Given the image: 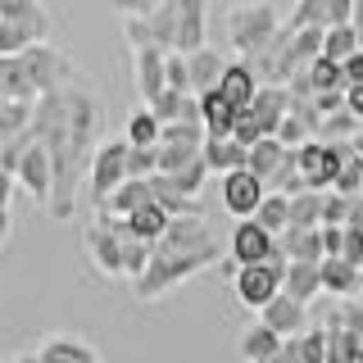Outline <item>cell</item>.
I'll list each match as a JSON object with an SVG mask.
<instances>
[{"label": "cell", "mask_w": 363, "mask_h": 363, "mask_svg": "<svg viewBox=\"0 0 363 363\" xmlns=\"http://www.w3.org/2000/svg\"><path fill=\"white\" fill-rule=\"evenodd\" d=\"M159 136H164V123H159V113L150 109V105H141L128 118V145H159Z\"/></svg>", "instance_id": "obj_31"}, {"label": "cell", "mask_w": 363, "mask_h": 363, "mask_svg": "<svg viewBox=\"0 0 363 363\" xmlns=\"http://www.w3.org/2000/svg\"><path fill=\"white\" fill-rule=\"evenodd\" d=\"M286 250H277L272 259H264V264H232V295L236 304L250 313H264L268 300H277L281 295V281H286Z\"/></svg>", "instance_id": "obj_3"}, {"label": "cell", "mask_w": 363, "mask_h": 363, "mask_svg": "<svg viewBox=\"0 0 363 363\" xmlns=\"http://www.w3.org/2000/svg\"><path fill=\"white\" fill-rule=\"evenodd\" d=\"M340 255L363 268V223H345V245H340Z\"/></svg>", "instance_id": "obj_43"}, {"label": "cell", "mask_w": 363, "mask_h": 363, "mask_svg": "<svg viewBox=\"0 0 363 363\" xmlns=\"http://www.w3.org/2000/svg\"><path fill=\"white\" fill-rule=\"evenodd\" d=\"M323 327H327V363H359V340L345 327V318H340V304L327 309Z\"/></svg>", "instance_id": "obj_27"}, {"label": "cell", "mask_w": 363, "mask_h": 363, "mask_svg": "<svg viewBox=\"0 0 363 363\" xmlns=\"http://www.w3.org/2000/svg\"><path fill=\"white\" fill-rule=\"evenodd\" d=\"M268 196V182L259 173H250V168H232V173H223V209L232 213V218H255L259 204Z\"/></svg>", "instance_id": "obj_8"}, {"label": "cell", "mask_w": 363, "mask_h": 363, "mask_svg": "<svg viewBox=\"0 0 363 363\" xmlns=\"http://www.w3.org/2000/svg\"><path fill=\"white\" fill-rule=\"evenodd\" d=\"M141 204H155V186H150V177H128L118 191L105 200V209H96V213H113V218H128V213H136Z\"/></svg>", "instance_id": "obj_25"}, {"label": "cell", "mask_w": 363, "mask_h": 363, "mask_svg": "<svg viewBox=\"0 0 363 363\" xmlns=\"http://www.w3.org/2000/svg\"><path fill=\"white\" fill-rule=\"evenodd\" d=\"M323 245H327V255H340V245H345V227H323Z\"/></svg>", "instance_id": "obj_50"}, {"label": "cell", "mask_w": 363, "mask_h": 363, "mask_svg": "<svg viewBox=\"0 0 363 363\" xmlns=\"http://www.w3.org/2000/svg\"><path fill=\"white\" fill-rule=\"evenodd\" d=\"M345 82H350V86H363V50H354V55L345 60Z\"/></svg>", "instance_id": "obj_48"}, {"label": "cell", "mask_w": 363, "mask_h": 363, "mask_svg": "<svg viewBox=\"0 0 363 363\" xmlns=\"http://www.w3.org/2000/svg\"><path fill=\"white\" fill-rule=\"evenodd\" d=\"M281 250V241L268 232L259 218H236L232 227V245H227V255H232V264H264V259H272Z\"/></svg>", "instance_id": "obj_9"}, {"label": "cell", "mask_w": 363, "mask_h": 363, "mask_svg": "<svg viewBox=\"0 0 363 363\" xmlns=\"http://www.w3.org/2000/svg\"><path fill=\"white\" fill-rule=\"evenodd\" d=\"M204 268H218V245H209V250H191V255H168V250H155V259H150V268L141 272V277L132 281V295L141 304H159V300H168L182 281H191L196 272Z\"/></svg>", "instance_id": "obj_1"}, {"label": "cell", "mask_w": 363, "mask_h": 363, "mask_svg": "<svg viewBox=\"0 0 363 363\" xmlns=\"http://www.w3.org/2000/svg\"><path fill=\"white\" fill-rule=\"evenodd\" d=\"M354 32H359V41H363V0H354Z\"/></svg>", "instance_id": "obj_53"}, {"label": "cell", "mask_w": 363, "mask_h": 363, "mask_svg": "<svg viewBox=\"0 0 363 363\" xmlns=\"http://www.w3.org/2000/svg\"><path fill=\"white\" fill-rule=\"evenodd\" d=\"M354 23V0H323V28Z\"/></svg>", "instance_id": "obj_42"}, {"label": "cell", "mask_w": 363, "mask_h": 363, "mask_svg": "<svg viewBox=\"0 0 363 363\" xmlns=\"http://www.w3.org/2000/svg\"><path fill=\"white\" fill-rule=\"evenodd\" d=\"M291 227H323V191L291 196Z\"/></svg>", "instance_id": "obj_36"}, {"label": "cell", "mask_w": 363, "mask_h": 363, "mask_svg": "<svg viewBox=\"0 0 363 363\" xmlns=\"http://www.w3.org/2000/svg\"><path fill=\"white\" fill-rule=\"evenodd\" d=\"M37 359L41 363H100L96 345L77 332H45L37 340Z\"/></svg>", "instance_id": "obj_13"}, {"label": "cell", "mask_w": 363, "mask_h": 363, "mask_svg": "<svg viewBox=\"0 0 363 363\" xmlns=\"http://www.w3.org/2000/svg\"><path fill=\"white\" fill-rule=\"evenodd\" d=\"M82 250H86L91 268H96L105 281L128 277V268H123V232H118V223H113L109 213H96V218H91V227L82 232Z\"/></svg>", "instance_id": "obj_5"}, {"label": "cell", "mask_w": 363, "mask_h": 363, "mask_svg": "<svg viewBox=\"0 0 363 363\" xmlns=\"http://www.w3.org/2000/svg\"><path fill=\"white\" fill-rule=\"evenodd\" d=\"M200 123H204V136H232V128H236V105L223 96L218 86L200 96Z\"/></svg>", "instance_id": "obj_24"}, {"label": "cell", "mask_w": 363, "mask_h": 363, "mask_svg": "<svg viewBox=\"0 0 363 363\" xmlns=\"http://www.w3.org/2000/svg\"><path fill=\"white\" fill-rule=\"evenodd\" d=\"M309 82H313V96L318 91H345V64L340 60H327V55H318V60L309 64Z\"/></svg>", "instance_id": "obj_35"}, {"label": "cell", "mask_w": 363, "mask_h": 363, "mask_svg": "<svg viewBox=\"0 0 363 363\" xmlns=\"http://www.w3.org/2000/svg\"><path fill=\"white\" fill-rule=\"evenodd\" d=\"M209 245H218V241H213L204 213H177L168 223V232L155 241V250H168V255H191V250H209Z\"/></svg>", "instance_id": "obj_11"}, {"label": "cell", "mask_w": 363, "mask_h": 363, "mask_svg": "<svg viewBox=\"0 0 363 363\" xmlns=\"http://www.w3.org/2000/svg\"><path fill=\"white\" fill-rule=\"evenodd\" d=\"M359 128H363V123L354 118V113H350V109H340V113H327V118H323L318 136H323V141H350V136H354Z\"/></svg>", "instance_id": "obj_37"}, {"label": "cell", "mask_w": 363, "mask_h": 363, "mask_svg": "<svg viewBox=\"0 0 363 363\" xmlns=\"http://www.w3.org/2000/svg\"><path fill=\"white\" fill-rule=\"evenodd\" d=\"M259 318H264L272 332H281V336H300V332H304V323H309V304L281 291L277 300H268V309L259 313Z\"/></svg>", "instance_id": "obj_17"}, {"label": "cell", "mask_w": 363, "mask_h": 363, "mask_svg": "<svg viewBox=\"0 0 363 363\" xmlns=\"http://www.w3.org/2000/svg\"><path fill=\"white\" fill-rule=\"evenodd\" d=\"M50 37V14L45 9H32L23 18H5L0 23V55H23L28 45H41Z\"/></svg>", "instance_id": "obj_12"}, {"label": "cell", "mask_w": 363, "mask_h": 363, "mask_svg": "<svg viewBox=\"0 0 363 363\" xmlns=\"http://www.w3.org/2000/svg\"><path fill=\"white\" fill-rule=\"evenodd\" d=\"M286 159H291V145L286 141H277V136H264V141H255L250 145V173H259L272 186V177L281 173V168H286Z\"/></svg>", "instance_id": "obj_26"}, {"label": "cell", "mask_w": 363, "mask_h": 363, "mask_svg": "<svg viewBox=\"0 0 363 363\" xmlns=\"http://www.w3.org/2000/svg\"><path fill=\"white\" fill-rule=\"evenodd\" d=\"M345 109L363 123V86H345Z\"/></svg>", "instance_id": "obj_51"}, {"label": "cell", "mask_w": 363, "mask_h": 363, "mask_svg": "<svg viewBox=\"0 0 363 363\" xmlns=\"http://www.w3.org/2000/svg\"><path fill=\"white\" fill-rule=\"evenodd\" d=\"M286 23L291 28H323V0H295Z\"/></svg>", "instance_id": "obj_39"}, {"label": "cell", "mask_w": 363, "mask_h": 363, "mask_svg": "<svg viewBox=\"0 0 363 363\" xmlns=\"http://www.w3.org/2000/svg\"><path fill=\"white\" fill-rule=\"evenodd\" d=\"M359 286H363V268H359Z\"/></svg>", "instance_id": "obj_57"}, {"label": "cell", "mask_w": 363, "mask_h": 363, "mask_svg": "<svg viewBox=\"0 0 363 363\" xmlns=\"http://www.w3.org/2000/svg\"><path fill=\"white\" fill-rule=\"evenodd\" d=\"M186 64H191V91L204 96V91H213V86L223 82V73H227V64H232V60H223L213 45H200V50L186 55Z\"/></svg>", "instance_id": "obj_20"}, {"label": "cell", "mask_w": 363, "mask_h": 363, "mask_svg": "<svg viewBox=\"0 0 363 363\" xmlns=\"http://www.w3.org/2000/svg\"><path fill=\"white\" fill-rule=\"evenodd\" d=\"M350 150H354V155H359V159H363V128H359V132H354V136H350Z\"/></svg>", "instance_id": "obj_54"}, {"label": "cell", "mask_w": 363, "mask_h": 363, "mask_svg": "<svg viewBox=\"0 0 363 363\" xmlns=\"http://www.w3.org/2000/svg\"><path fill=\"white\" fill-rule=\"evenodd\" d=\"M168 223H173V213H168L159 200H155V204H141L136 213H128V227L141 236V241H159V236L168 232Z\"/></svg>", "instance_id": "obj_30"}, {"label": "cell", "mask_w": 363, "mask_h": 363, "mask_svg": "<svg viewBox=\"0 0 363 363\" xmlns=\"http://www.w3.org/2000/svg\"><path fill=\"white\" fill-rule=\"evenodd\" d=\"M259 86H264V82H259V68L250 64V60H232V64H227V73H223V82H218V91L232 100L236 109H245L250 100L259 96Z\"/></svg>", "instance_id": "obj_18"}, {"label": "cell", "mask_w": 363, "mask_h": 363, "mask_svg": "<svg viewBox=\"0 0 363 363\" xmlns=\"http://www.w3.org/2000/svg\"><path fill=\"white\" fill-rule=\"evenodd\" d=\"M113 9H118V18H136V14H150L159 0H109Z\"/></svg>", "instance_id": "obj_46"}, {"label": "cell", "mask_w": 363, "mask_h": 363, "mask_svg": "<svg viewBox=\"0 0 363 363\" xmlns=\"http://www.w3.org/2000/svg\"><path fill=\"white\" fill-rule=\"evenodd\" d=\"M204 150V136H186V141H159V173H182L186 164H196Z\"/></svg>", "instance_id": "obj_29"}, {"label": "cell", "mask_w": 363, "mask_h": 363, "mask_svg": "<svg viewBox=\"0 0 363 363\" xmlns=\"http://www.w3.org/2000/svg\"><path fill=\"white\" fill-rule=\"evenodd\" d=\"M250 109H255V118H259V128H264V136H277L281 118L291 113V86H286V82L259 86V96L250 100Z\"/></svg>", "instance_id": "obj_16"}, {"label": "cell", "mask_w": 363, "mask_h": 363, "mask_svg": "<svg viewBox=\"0 0 363 363\" xmlns=\"http://www.w3.org/2000/svg\"><path fill=\"white\" fill-rule=\"evenodd\" d=\"M14 191H18V177L9 173L5 164H0V204H9V200H14Z\"/></svg>", "instance_id": "obj_49"}, {"label": "cell", "mask_w": 363, "mask_h": 363, "mask_svg": "<svg viewBox=\"0 0 363 363\" xmlns=\"http://www.w3.org/2000/svg\"><path fill=\"white\" fill-rule=\"evenodd\" d=\"M264 363H286V359H281V354H272V359H264Z\"/></svg>", "instance_id": "obj_56"}, {"label": "cell", "mask_w": 363, "mask_h": 363, "mask_svg": "<svg viewBox=\"0 0 363 363\" xmlns=\"http://www.w3.org/2000/svg\"><path fill=\"white\" fill-rule=\"evenodd\" d=\"M332 191H345V196H363V159L359 155H350L345 159V168H340V177H336V186Z\"/></svg>", "instance_id": "obj_40"}, {"label": "cell", "mask_w": 363, "mask_h": 363, "mask_svg": "<svg viewBox=\"0 0 363 363\" xmlns=\"http://www.w3.org/2000/svg\"><path fill=\"white\" fill-rule=\"evenodd\" d=\"M32 9H45L41 0H0V14L5 18H23V14H32Z\"/></svg>", "instance_id": "obj_47"}, {"label": "cell", "mask_w": 363, "mask_h": 363, "mask_svg": "<svg viewBox=\"0 0 363 363\" xmlns=\"http://www.w3.org/2000/svg\"><path fill=\"white\" fill-rule=\"evenodd\" d=\"M204 164L209 173H232V168H245L250 164V145H241L236 136H204Z\"/></svg>", "instance_id": "obj_21"}, {"label": "cell", "mask_w": 363, "mask_h": 363, "mask_svg": "<svg viewBox=\"0 0 363 363\" xmlns=\"http://www.w3.org/2000/svg\"><path fill=\"white\" fill-rule=\"evenodd\" d=\"M281 345H286V336L272 332L264 318H259V323H250L245 332H241V340H236V350H241L245 363H264V359H272V354H281Z\"/></svg>", "instance_id": "obj_19"}, {"label": "cell", "mask_w": 363, "mask_h": 363, "mask_svg": "<svg viewBox=\"0 0 363 363\" xmlns=\"http://www.w3.org/2000/svg\"><path fill=\"white\" fill-rule=\"evenodd\" d=\"M9 227H14V218H9V204H0V245L9 241Z\"/></svg>", "instance_id": "obj_52"}, {"label": "cell", "mask_w": 363, "mask_h": 363, "mask_svg": "<svg viewBox=\"0 0 363 363\" xmlns=\"http://www.w3.org/2000/svg\"><path fill=\"white\" fill-rule=\"evenodd\" d=\"M354 50H363L354 23H336V28H327V37H323V55H327V60H340V64H345Z\"/></svg>", "instance_id": "obj_33"}, {"label": "cell", "mask_w": 363, "mask_h": 363, "mask_svg": "<svg viewBox=\"0 0 363 363\" xmlns=\"http://www.w3.org/2000/svg\"><path fill=\"white\" fill-rule=\"evenodd\" d=\"M340 318H345V327L354 332V340L363 345V304H354V300H340Z\"/></svg>", "instance_id": "obj_44"}, {"label": "cell", "mask_w": 363, "mask_h": 363, "mask_svg": "<svg viewBox=\"0 0 363 363\" xmlns=\"http://www.w3.org/2000/svg\"><path fill=\"white\" fill-rule=\"evenodd\" d=\"M168 177H173L177 182V186L182 191H186V196L191 200H200V191H204V182H209V164H204V155L196 159V164H186V168H182V173H168Z\"/></svg>", "instance_id": "obj_38"}, {"label": "cell", "mask_w": 363, "mask_h": 363, "mask_svg": "<svg viewBox=\"0 0 363 363\" xmlns=\"http://www.w3.org/2000/svg\"><path fill=\"white\" fill-rule=\"evenodd\" d=\"M286 259H309V264H323L327 259V245H323V227H286L277 236Z\"/></svg>", "instance_id": "obj_28"}, {"label": "cell", "mask_w": 363, "mask_h": 363, "mask_svg": "<svg viewBox=\"0 0 363 363\" xmlns=\"http://www.w3.org/2000/svg\"><path fill=\"white\" fill-rule=\"evenodd\" d=\"M32 128V105H18V100H0V150H5L14 136H23Z\"/></svg>", "instance_id": "obj_32"}, {"label": "cell", "mask_w": 363, "mask_h": 363, "mask_svg": "<svg viewBox=\"0 0 363 363\" xmlns=\"http://www.w3.org/2000/svg\"><path fill=\"white\" fill-rule=\"evenodd\" d=\"M23 64H28V73H32V82H37L41 96H45V91H64L73 77H82L64 50H55V45H45V41L28 45V50H23Z\"/></svg>", "instance_id": "obj_6"}, {"label": "cell", "mask_w": 363, "mask_h": 363, "mask_svg": "<svg viewBox=\"0 0 363 363\" xmlns=\"http://www.w3.org/2000/svg\"><path fill=\"white\" fill-rule=\"evenodd\" d=\"M132 82L141 105H155L168 91V50L164 45H132Z\"/></svg>", "instance_id": "obj_7"}, {"label": "cell", "mask_w": 363, "mask_h": 363, "mask_svg": "<svg viewBox=\"0 0 363 363\" xmlns=\"http://www.w3.org/2000/svg\"><path fill=\"white\" fill-rule=\"evenodd\" d=\"M313 109L323 113V118H327V113H340V109H345V91H318Z\"/></svg>", "instance_id": "obj_45"}, {"label": "cell", "mask_w": 363, "mask_h": 363, "mask_svg": "<svg viewBox=\"0 0 363 363\" xmlns=\"http://www.w3.org/2000/svg\"><path fill=\"white\" fill-rule=\"evenodd\" d=\"M0 100H18V105H37L41 100L23 55H0Z\"/></svg>", "instance_id": "obj_15"}, {"label": "cell", "mask_w": 363, "mask_h": 363, "mask_svg": "<svg viewBox=\"0 0 363 363\" xmlns=\"http://www.w3.org/2000/svg\"><path fill=\"white\" fill-rule=\"evenodd\" d=\"M259 223L268 227L272 236H281L291 227V196H281V191H268L264 196V204H259V213H255Z\"/></svg>", "instance_id": "obj_34"}, {"label": "cell", "mask_w": 363, "mask_h": 363, "mask_svg": "<svg viewBox=\"0 0 363 363\" xmlns=\"http://www.w3.org/2000/svg\"><path fill=\"white\" fill-rule=\"evenodd\" d=\"M18 191H28L37 204H50V191H55V164H50V150H45V141H32L28 150H23L18 168Z\"/></svg>", "instance_id": "obj_10"}, {"label": "cell", "mask_w": 363, "mask_h": 363, "mask_svg": "<svg viewBox=\"0 0 363 363\" xmlns=\"http://www.w3.org/2000/svg\"><path fill=\"white\" fill-rule=\"evenodd\" d=\"M177 5V50L191 55L209 45V0H173Z\"/></svg>", "instance_id": "obj_14"}, {"label": "cell", "mask_w": 363, "mask_h": 363, "mask_svg": "<svg viewBox=\"0 0 363 363\" xmlns=\"http://www.w3.org/2000/svg\"><path fill=\"white\" fill-rule=\"evenodd\" d=\"M232 136L241 145H255V141H264V128H259V118H255V109H236V128H232Z\"/></svg>", "instance_id": "obj_41"}, {"label": "cell", "mask_w": 363, "mask_h": 363, "mask_svg": "<svg viewBox=\"0 0 363 363\" xmlns=\"http://www.w3.org/2000/svg\"><path fill=\"white\" fill-rule=\"evenodd\" d=\"M0 23H5V14H0Z\"/></svg>", "instance_id": "obj_58"}, {"label": "cell", "mask_w": 363, "mask_h": 363, "mask_svg": "<svg viewBox=\"0 0 363 363\" xmlns=\"http://www.w3.org/2000/svg\"><path fill=\"white\" fill-rule=\"evenodd\" d=\"M281 291L295 295V300H304V304H313L318 295H327V291H323V264H309V259H291Z\"/></svg>", "instance_id": "obj_22"}, {"label": "cell", "mask_w": 363, "mask_h": 363, "mask_svg": "<svg viewBox=\"0 0 363 363\" xmlns=\"http://www.w3.org/2000/svg\"><path fill=\"white\" fill-rule=\"evenodd\" d=\"M128 155H132L128 136H123V141H100L96 145V159H91V173H86V204L91 209H105V200L132 177Z\"/></svg>", "instance_id": "obj_4"}, {"label": "cell", "mask_w": 363, "mask_h": 363, "mask_svg": "<svg viewBox=\"0 0 363 363\" xmlns=\"http://www.w3.org/2000/svg\"><path fill=\"white\" fill-rule=\"evenodd\" d=\"M14 363H41V359H37V350H32V354H23V359H14Z\"/></svg>", "instance_id": "obj_55"}, {"label": "cell", "mask_w": 363, "mask_h": 363, "mask_svg": "<svg viewBox=\"0 0 363 363\" xmlns=\"http://www.w3.org/2000/svg\"><path fill=\"white\" fill-rule=\"evenodd\" d=\"M323 291L336 295V300H354L363 291L359 286V264H350L345 255H327L323 259Z\"/></svg>", "instance_id": "obj_23"}, {"label": "cell", "mask_w": 363, "mask_h": 363, "mask_svg": "<svg viewBox=\"0 0 363 363\" xmlns=\"http://www.w3.org/2000/svg\"><path fill=\"white\" fill-rule=\"evenodd\" d=\"M277 28H281V14H277V5H268V0H236V5L223 14V32H227L232 55L236 60H250V64L268 50V41L277 37Z\"/></svg>", "instance_id": "obj_2"}]
</instances>
